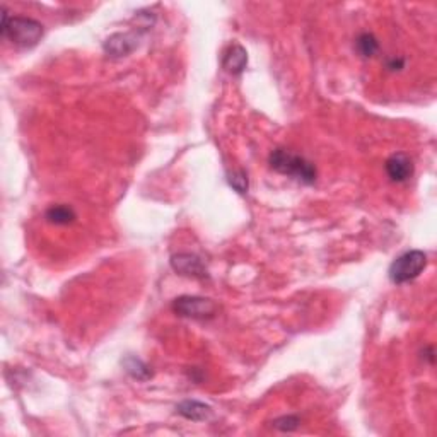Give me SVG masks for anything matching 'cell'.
I'll return each instance as SVG.
<instances>
[{
	"instance_id": "9",
	"label": "cell",
	"mask_w": 437,
	"mask_h": 437,
	"mask_svg": "<svg viewBox=\"0 0 437 437\" xmlns=\"http://www.w3.org/2000/svg\"><path fill=\"white\" fill-rule=\"evenodd\" d=\"M178 414L191 422H203L212 415V408L197 400H185L176 407Z\"/></svg>"
},
{
	"instance_id": "1",
	"label": "cell",
	"mask_w": 437,
	"mask_h": 437,
	"mask_svg": "<svg viewBox=\"0 0 437 437\" xmlns=\"http://www.w3.org/2000/svg\"><path fill=\"white\" fill-rule=\"evenodd\" d=\"M270 167L277 173L289 176L304 185H313L316 181V167L311 161L287 149H275L270 154Z\"/></svg>"
},
{
	"instance_id": "7",
	"label": "cell",
	"mask_w": 437,
	"mask_h": 437,
	"mask_svg": "<svg viewBox=\"0 0 437 437\" xmlns=\"http://www.w3.org/2000/svg\"><path fill=\"white\" fill-rule=\"evenodd\" d=\"M386 174L393 183H405L414 174V161L405 152H396L388 157Z\"/></svg>"
},
{
	"instance_id": "2",
	"label": "cell",
	"mask_w": 437,
	"mask_h": 437,
	"mask_svg": "<svg viewBox=\"0 0 437 437\" xmlns=\"http://www.w3.org/2000/svg\"><path fill=\"white\" fill-rule=\"evenodd\" d=\"M0 35L16 47L21 48H32L36 47L43 38V26L38 21L31 18H9L6 9L2 7V28H0Z\"/></svg>"
},
{
	"instance_id": "10",
	"label": "cell",
	"mask_w": 437,
	"mask_h": 437,
	"mask_svg": "<svg viewBox=\"0 0 437 437\" xmlns=\"http://www.w3.org/2000/svg\"><path fill=\"white\" fill-rule=\"evenodd\" d=\"M44 219L50 224H55V226H67V224H72L76 220V212L67 205H53L47 210Z\"/></svg>"
},
{
	"instance_id": "15",
	"label": "cell",
	"mask_w": 437,
	"mask_h": 437,
	"mask_svg": "<svg viewBox=\"0 0 437 437\" xmlns=\"http://www.w3.org/2000/svg\"><path fill=\"white\" fill-rule=\"evenodd\" d=\"M403 65H405V60L403 59H391L390 62H388V68H390V71H402Z\"/></svg>"
},
{
	"instance_id": "5",
	"label": "cell",
	"mask_w": 437,
	"mask_h": 437,
	"mask_svg": "<svg viewBox=\"0 0 437 437\" xmlns=\"http://www.w3.org/2000/svg\"><path fill=\"white\" fill-rule=\"evenodd\" d=\"M171 267L181 275L193 277V279H207V268L203 261L193 253H176L171 256Z\"/></svg>"
},
{
	"instance_id": "3",
	"label": "cell",
	"mask_w": 437,
	"mask_h": 437,
	"mask_svg": "<svg viewBox=\"0 0 437 437\" xmlns=\"http://www.w3.org/2000/svg\"><path fill=\"white\" fill-rule=\"evenodd\" d=\"M427 267V255L420 250H412L403 253L391 263L390 280L393 284H407V282L417 279Z\"/></svg>"
},
{
	"instance_id": "11",
	"label": "cell",
	"mask_w": 437,
	"mask_h": 437,
	"mask_svg": "<svg viewBox=\"0 0 437 437\" xmlns=\"http://www.w3.org/2000/svg\"><path fill=\"white\" fill-rule=\"evenodd\" d=\"M124 367L126 373L132 376L133 379H137V381H147V379L152 378V373H150L149 366H147L145 362H142L140 359L133 357V355L125 359Z\"/></svg>"
},
{
	"instance_id": "13",
	"label": "cell",
	"mask_w": 437,
	"mask_h": 437,
	"mask_svg": "<svg viewBox=\"0 0 437 437\" xmlns=\"http://www.w3.org/2000/svg\"><path fill=\"white\" fill-rule=\"evenodd\" d=\"M229 185L234 188L236 191L241 195H244L248 191V174L244 171H234L229 174Z\"/></svg>"
},
{
	"instance_id": "12",
	"label": "cell",
	"mask_w": 437,
	"mask_h": 437,
	"mask_svg": "<svg viewBox=\"0 0 437 437\" xmlns=\"http://www.w3.org/2000/svg\"><path fill=\"white\" fill-rule=\"evenodd\" d=\"M355 47H357V52L361 53L362 56H366V59L374 56L376 52L379 50L378 40H376V36L371 35V32H362L357 38V42H355Z\"/></svg>"
},
{
	"instance_id": "4",
	"label": "cell",
	"mask_w": 437,
	"mask_h": 437,
	"mask_svg": "<svg viewBox=\"0 0 437 437\" xmlns=\"http://www.w3.org/2000/svg\"><path fill=\"white\" fill-rule=\"evenodd\" d=\"M173 311L191 320H208L217 314V304L208 297L181 296L173 301Z\"/></svg>"
},
{
	"instance_id": "6",
	"label": "cell",
	"mask_w": 437,
	"mask_h": 437,
	"mask_svg": "<svg viewBox=\"0 0 437 437\" xmlns=\"http://www.w3.org/2000/svg\"><path fill=\"white\" fill-rule=\"evenodd\" d=\"M138 44L137 32H115L104 42V52L109 56L121 59V56L130 55Z\"/></svg>"
},
{
	"instance_id": "14",
	"label": "cell",
	"mask_w": 437,
	"mask_h": 437,
	"mask_svg": "<svg viewBox=\"0 0 437 437\" xmlns=\"http://www.w3.org/2000/svg\"><path fill=\"white\" fill-rule=\"evenodd\" d=\"M273 426H275L277 429H280V431L284 432H291V431H296L297 427H299V419L297 417H280V419H277L275 422H273Z\"/></svg>"
},
{
	"instance_id": "8",
	"label": "cell",
	"mask_w": 437,
	"mask_h": 437,
	"mask_svg": "<svg viewBox=\"0 0 437 437\" xmlns=\"http://www.w3.org/2000/svg\"><path fill=\"white\" fill-rule=\"evenodd\" d=\"M246 65H248V53L239 43L231 44V47L224 52L222 67L226 72L232 73V76H239V73L246 68Z\"/></svg>"
}]
</instances>
